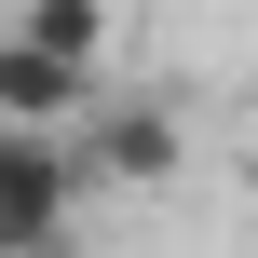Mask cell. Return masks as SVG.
<instances>
[{
	"label": "cell",
	"mask_w": 258,
	"mask_h": 258,
	"mask_svg": "<svg viewBox=\"0 0 258 258\" xmlns=\"http://www.w3.org/2000/svg\"><path fill=\"white\" fill-rule=\"evenodd\" d=\"M82 245V150L68 136H0V258Z\"/></svg>",
	"instance_id": "cell-1"
},
{
	"label": "cell",
	"mask_w": 258,
	"mask_h": 258,
	"mask_svg": "<svg viewBox=\"0 0 258 258\" xmlns=\"http://www.w3.org/2000/svg\"><path fill=\"white\" fill-rule=\"evenodd\" d=\"M95 109V68H68V54H27L14 27H0V136H68Z\"/></svg>",
	"instance_id": "cell-2"
},
{
	"label": "cell",
	"mask_w": 258,
	"mask_h": 258,
	"mask_svg": "<svg viewBox=\"0 0 258 258\" xmlns=\"http://www.w3.org/2000/svg\"><path fill=\"white\" fill-rule=\"evenodd\" d=\"M82 122H95V136H68V150H82L95 177H177V109H150V95L109 109V95H95Z\"/></svg>",
	"instance_id": "cell-3"
},
{
	"label": "cell",
	"mask_w": 258,
	"mask_h": 258,
	"mask_svg": "<svg viewBox=\"0 0 258 258\" xmlns=\"http://www.w3.org/2000/svg\"><path fill=\"white\" fill-rule=\"evenodd\" d=\"M14 41L68 54V68H109V0H14Z\"/></svg>",
	"instance_id": "cell-4"
}]
</instances>
